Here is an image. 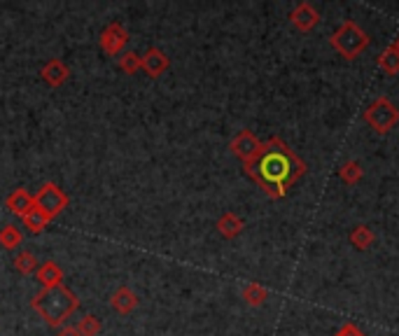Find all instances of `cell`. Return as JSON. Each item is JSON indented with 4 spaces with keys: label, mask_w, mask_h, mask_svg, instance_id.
Listing matches in <instances>:
<instances>
[{
    "label": "cell",
    "mask_w": 399,
    "mask_h": 336,
    "mask_svg": "<svg viewBox=\"0 0 399 336\" xmlns=\"http://www.w3.org/2000/svg\"><path fill=\"white\" fill-rule=\"evenodd\" d=\"M378 65L380 68H383V73H388V75H397L399 73V52L397 49L390 45L383 54L378 56Z\"/></svg>",
    "instance_id": "obj_18"
},
{
    "label": "cell",
    "mask_w": 399,
    "mask_h": 336,
    "mask_svg": "<svg viewBox=\"0 0 399 336\" xmlns=\"http://www.w3.org/2000/svg\"><path fill=\"white\" fill-rule=\"evenodd\" d=\"M243 229H245L243 217L234 215V213H224V215L217 220V231L222 233L224 238H236V236H241Z\"/></svg>",
    "instance_id": "obj_13"
},
{
    "label": "cell",
    "mask_w": 399,
    "mask_h": 336,
    "mask_svg": "<svg viewBox=\"0 0 399 336\" xmlns=\"http://www.w3.org/2000/svg\"><path fill=\"white\" fill-rule=\"evenodd\" d=\"M373 231L369 229L367 224H358L355 229L351 231V243H353V248H358V250H367L371 248V243H373Z\"/></svg>",
    "instance_id": "obj_16"
},
{
    "label": "cell",
    "mask_w": 399,
    "mask_h": 336,
    "mask_svg": "<svg viewBox=\"0 0 399 336\" xmlns=\"http://www.w3.org/2000/svg\"><path fill=\"white\" fill-rule=\"evenodd\" d=\"M14 268L19 273H33L38 271V259L33 252H19V255L14 257Z\"/></svg>",
    "instance_id": "obj_21"
},
{
    "label": "cell",
    "mask_w": 399,
    "mask_h": 336,
    "mask_svg": "<svg viewBox=\"0 0 399 336\" xmlns=\"http://www.w3.org/2000/svg\"><path fill=\"white\" fill-rule=\"evenodd\" d=\"M36 206H38L40 213L45 215L49 222H52L54 217L68 206V196H66V191H63L61 187H56L54 182H47L45 187H42V189L38 191Z\"/></svg>",
    "instance_id": "obj_5"
},
{
    "label": "cell",
    "mask_w": 399,
    "mask_h": 336,
    "mask_svg": "<svg viewBox=\"0 0 399 336\" xmlns=\"http://www.w3.org/2000/svg\"><path fill=\"white\" fill-rule=\"evenodd\" d=\"M290 21L294 23V28L296 31H301V33H309L313 31L320 23V12L313 7L311 3H299L292 10L290 14Z\"/></svg>",
    "instance_id": "obj_9"
},
{
    "label": "cell",
    "mask_w": 399,
    "mask_h": 336,
    "mask_svg": "<svg viewBox=\"0 0 399 336\" xmlns=\"http://www.w3.org/2000/svg\"><path fill=\"white\" fill-rule=\"evenodd\" d=\"M364 120L376 133H388L399 122V110L390 103V98L378 96L373 103L364 110Z\"/></svg>",
    "instance_id": "obj_4"
},
{
    "label": "cell",
    "mask_w": 399,
    "mask_h": 336,
    "mask_svg": "<svg viewBox=\"0 0 399 336\" xmlns=\"http://www.w3.org/2000/svg\"><path fill=\"white\" fill-rule=\"evenodd\" d=\"M245 173L264 189L271 199H283L290 187L306 173V164L294 154L290 145L280 138H271L261 142L259 154L245 164Z\"/></svg>",
    "instance_id": "obj_1"
},
{
    "label": "cell",
    "mask_w": 399,
    "mask_h": 336,
    "mask_svg": "<svg viewBox=\"0 0 399 336\" xmlns=\"http://www.w3.org/2000/svg\"><path fill=\"white\" fill-rule=\"evenodd\" d=\"M21 241H24L21 231L16 229L14 224H7V226H3V229H0V243H3V248L16 250V248L21 246Z\"/></svg>",
    "instance_id": "obj_19"
},
{
    "label": "cell",
    "mask_w": 399,
    "mask_h": 336,
    "mask_svg": "<svg viewBox=\"0 0 399 336\" xmlns=\"http://www.w3.org/2000/svg\"><path fill=\"white\" fill-rule=\"evenodd\" d=\"M120 68H122L126 75H135V73L140 70V56L135 54V52L122 54V58H120Z\"/></svg>",
    "instance_id": "obj_23"
},
{
    "label": "cell",
    "mask_w": 399,
    "mask_h": 336,
    "mask_svg": "<svg viewBox=\"0 0 399 336\" xmlns=\"http://www.w3.org/2000/svg\"><path fill=\"white\" fill-rule=\"evenodd\" d=\"M21 220H24V226H26V229H28L31 233H40V231H45V226L49 224V220H47V217L42 215L40 210H38V206L33 208L31 213H26V215H24Z\"/></svg>",
    "instance_id": "obj_17"
},
{
    "label": "cell",
    "mask_w": 399,
    "mask_h": 336,
    "mask_svg": "<svg viewBox=\"0 0 399 336\" xmlns=\"http://www.w3.org/2000/svg\"><path fill=\"white\" fill-rule=\"evenodd\" d=\"M232 152L236 154L243 162V166L245 164H250L254 157L259 154V149H261V140L254 136L252 131H248V129H243L239 136H236L234 140H232Z\"/></svg>",
    "instance_id": "obj_6"
},
{
    "label": "cell",
    "mask_w": 399,
    "mask_h": 336,
    "mask_svg": "<svg viewBox=\"0 0 399 336\" xmlns=\"http://www.w3.org/2000/svg\"><path fill=\"white\" fill-rule=\"evenodd\" d=\"M38 280L42 283V288H56V285H63V268L56 262H45L38 266Z\"/></svg>",
    "instance_id": "obj_14"
},
{
    "label": "cell",
    "mask_w": 399,
    "mask_h": 336,
    "mask_svg": "<svg viewBox=\"0 0 399 336\" xmlns=\"http://www.w3.org/2000/svg\"><path fill=\"white\" fill-rule=\"evenodd\" d=\"M171 65V58H168L159 47H150L145 54L140 56V70H145L150 78H159L164 75Z\"/></svg>",
    "instance_id": "obj_8"
},
{
    "label": "cell",
    "mask_w": 399,
    "mask_h": 336,
    "mask_svg": "<svg viewBox=\"0 0 399 336\" xmlns=\"http://www.w3.org/2000/svg\"><path fill=\"white\" fill-rule=\"evenodd\" d=\"M126 42H129V31H126L122 23H108L105 31L100 33V47H103V52L110 56H117L122 54V49L126 47Z\"/></svg>",
    "instance_id": "obj_7"
},
{
    "label": "cell",
    "mask_w": 399,
    "mask_h": 336,
    "mask_svg": "<svg viewBox=\"0 0 399 336\" xmlns=\"http://www.w3.org/2000/svg\"><path fill=\"white\" fill-rule=\"evenodd\" d=\"M334 336H367V334H364L362 330H360V327L358 325H353V322H346L343 327H341V330H338Z\"/></svg>",
    "instance_id": "obj_24"
},
{
    "label": "cell",
    "mask_w": 399,
    "mask_h": 336,
    "mask_svg": "<svg viewBox=\"0 0 399 336\" xmlns=\"http://www.w3.org/2000/svg\"><path fill=\"white\" fill-rule=\"evenodd\" d=\"M138 294H135L133 290H129V288H120L117 290L113 297H110V306H113L117 313H122V315H126V313H131V310L138 306Z\"/></svg>",
    "instance_id": "obj_12"
},
{
    "label": "cell",
    "mask_w": 399,
    "mask_h": 336,
    "mask_svg": "<svg viewBox=\"0 0 399 336\" xmlns=\"http://www.w3.org/2000/svg\"><path fill=\"white\" fill-rule=\"evenodd\" d=\"M33 310H38L40 317H45L47 325L58 327L78 310L80 301L75 297L73 290H68L66 285H56V288H45L38 292L31 301Z\"/></svg>",
    "instance_id": "obj_2"
},
{
    "label": "cell",
    "mask_w": 399,
    "mask_h": 336,
    "mask_svg": "<svg viewBox=\"0 0 399 336\" xmlns=\"http://www.w3.org/2000/svg\"><path fill=\"white\" fill-rule=\"evenodd\" d=\"M329 42H332V47L343 58H358L364 49L369 47V36L358 26V23L348 19L332 33Z\"/></svg>",
    "instance_id": "obj_3"
},
{
    "label": "cell",
    "mask_w": 399,
    "mask_h": 336,
    "mask_svg": "<svg viewBox=\"0 0 399 336\" xmlns=\"http://www.w3.org/2000/svg\"><path fill=\"white\" fill-rule=\"evenodd\" d=\"M243 299L248 301L250 306H261L269 299V290L259 283H248L243 288Z\"/></svg>",
    "instance_id": "obj_15"
},
{
    "label": "cell",
    "mask_w": 399,
    "mask_h": 336,
    "mask_svg": "<svg viewBox=\"0 0 399 336\" xmlns=\"http://www.w3.org/2000/svg\"><path fill=\"white\" fill-rule=\"evenodd\" d=\"M5 206L10 208L14 215L24 217V215H26V213H31L33 208H36V196H33V194H28L26 189H14L12 194L7 196Z\"/></svg>",
    "instance_id": "obj_10"
},
{
    "label": "cell",
    "mask_w": 399,
    "mask_h": 336,
    "mask_svg": "<svg viewBox=\"0 0 399 336\" xmlns=\"http://www.w3.org/2000/svg\"><path fill=\"white\" fill-rule=\"evenodd\" d=\"M68 65L61 61V58H52V61L45 63V68H42V80H45L49 87H61V84L68 80Z\"/></svg>",
    "instance_id": "obj_11"
},
{
    "label": "cell",
    "mask_w": 399,
    "mask_h": 336,
    "mask_svg": "<svg viewBox=\"0 0 399 336\" xmlns=\"http://www.w3.org/2000/svg\"><path fill=\"white\" fill-rule=\"evenodd\" d=\"M362 166L360 162H346L341 166V171H338V178H341L346 184H358L362 180Z\"/></svg>",
    "instance_id": "obj_20"
},
{
    "label": "cell",
    "mask_w": 399,
    "mask_h": 336,
    "mask_svg": "<svg viewBox=\"0 0 399 336\" xmlns=\"http://www.w3.org/2000/svg\"><path fill=\"white\" fill-rule=\"evenodd\" d=\"M56 336H82V334L78 332V327H66V330H61Z\"/></svg>",
    "instance_id": "obj_25"
},
{
    "label": "cell",
    "mask_w": 399,
    "mask_h": 336,
    "mask_svg": "<svg viewBox=\"0 0 399 336\" xmlns=\"http://www.w3.org/2000/svg\"><path fill=\"white\" fill-rule=\"evenodd\" d=\"M100 330H103V325H100V320L96 315H84L82 320L78 322V332L82 336H98Z\"/></svg>",
    "instance_id": "obj_22"
},
{
    "label": "cell",
    "mask_w": 399,
    "mask_h": 336,
    "mask_svg": "<svg viewBox=\"0 0 399 336\" xmlns=\"http://www.w3.org/2000/svg\"><path fill=\"white\" fill-rule=\"evenodd\" d=\"M393 47H395V49H397V52H399V36H397V40L393 42Z\"/></svg>",
    "instance_id": "obj_26"
}]
</instances>
